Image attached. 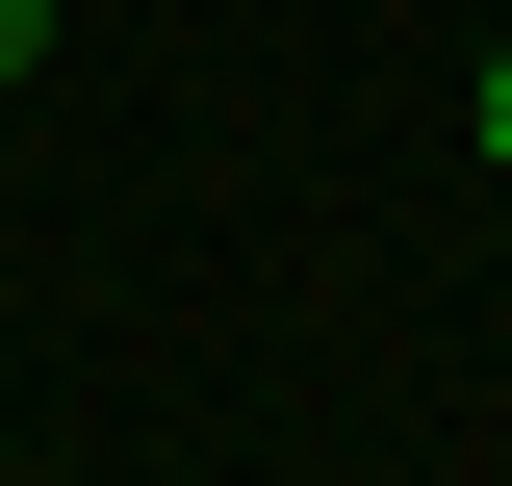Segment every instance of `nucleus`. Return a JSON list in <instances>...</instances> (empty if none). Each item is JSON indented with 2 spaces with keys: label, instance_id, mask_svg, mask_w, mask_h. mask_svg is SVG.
Listing matches in <instances>:
<instances>
[{
  "label": "nucleus",
  "instance_id": "1",
  "mask_svg": "<svg viewBox=\"0 0 512 486\" xmlns=\"http://www.w3.org/2000/svg\"><path fill=\"white\" fill-rule=\"evenodd\" d=\"M26 52H52V0H0V77H26Z\"/></svg>",
  "mask_w": 512,
  "mask_h": 486
},
{
  "label": "nucleus",
  "instance_id": "2",
  "mask_svg": "<svg viewBox=\"0 0 512 486\" xmlns=\"http://www.w3.org/2000/svg\"><path fill=\"white\" fill-rule=\"evenodd\" d=\"M487 154H512V77H487Z\"/></svg>",
  "mask_w": 512,
  "mask_h": 486
}]
</instances>
